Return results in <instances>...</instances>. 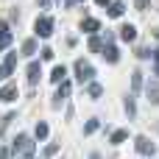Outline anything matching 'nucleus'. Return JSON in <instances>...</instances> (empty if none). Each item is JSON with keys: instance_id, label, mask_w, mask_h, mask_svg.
I'll use <instances>...</instances> for the list:
<instances>
[{"instance_id": "obj_4", "label": "nucleus", "mask_w": 159, "mask_h": 159, "mask_svg": "<svg viewBox=\"0 0 159 159\" xmlns=\"http://www.w3.org/2000/svg\"><path fill=\"white\" fill-rule=\"evenodd\" d=\"M70 89H73V84L64 78L61 84H56V95H53V109H59L64 101H67V95H70Z\"/></svg>"}, {"instance_id": "obj_7", "label": "nucleus", "mask_w": 159, "mask_h": 159, "mask_svg": "<svg viewBox=\"0 0 159 159\" xmlns=\"http://www.w3.org/2000/svg\"><path fill=\"white\" fill-rule=\"evenodd\" d=\"M39 75H42V64H39V61H31V64H28V84L36 87V84H39Z\"/></svg>"}, {"instance_id": "obj_31", "label": "nucleus", "mask_w": 159, "mask_h": 159, "mask_svg": "<svg viewBox=\"0 0 159 159\" xmlns=\"http://www.w3.org/2000/svg\"><path fill=\"white\" fill-rule=\"evenodd\" d=\"M98 6H112V0H95Z\"/></svg>"}, {"instance_id": "obj_23", "label": "nucleus", "mask_w": 159, "mask_h": 159, "mask_svg": "<svg viewBox=\"0 0 159 159\" xmlns=\"http://www.w3.org/2000/svg\"><path fill=\"white\" fill-rule=\"evenodd\" d=\"M56 151H59V143H50V145H48V148H45V151H42V157L48 159V157H53V154H56Z\"/></svg>"}, {"instance_id": "obj_26", "label": "nucleus", "mask_w": 159, "mask_h": 159, "mask_svg": "<svg viewBox=\"0 0 159 159\" xmlns=\"http://www.w3.org/2000/svg\"><path fill=\"white\" fill-rule=\"evenodd\" d=\"M11 120H14V115H11V112H8V115H6V117H3V120H0V131H6V126H8V123H11Z\"/></svg>"}, {"instance_id": "obj_17", "label": "nucleus", "mask_w": 159, "mask_h": 159, "mask_svg": "<svg viewBox=\"0 0 159 159\" xmlns=\"http://www.w3.org/2000/svg\"><path fill=\"white\" fill-rule=\"evenodd\" d=\"M126 140H129V131L117 129V131H112V140H109V143H112V145H123Z\"/></svg>"}, {"instance_id": "obj_22", "label": "nucleus", "mask_w": 159, "mask_h": 159, "mask_svg": "<svg viewBox=\"0 0 159 159\" xmlns=\"http://www.w3.org/2000/svg\"><path fill=\"white\" fill-rule=\"evenodd\" d=\"M34 137H36V140H45V137H48V123H36Z\"/></svg>"}, {"instance_id": "obj_8", "label": "nucleus", "mask_w": 159, "mask_h": 159, "mask_svg": "<svg viewBox=\"0 0 159 159\" xmlns=\"http://www.w3.org/2000/svg\"><path fill=\"white\" fill-rule=\"evenodd\" d=\"M11 45V25L6 20H0V50Z\"/></svg>"}, {"instance_id": "obj_25", "label": "nucleus", "mask_w": 159, "mask_h": 159, "mask_svg": "<svg viewBox=\"0 0 159 159\" xmlns=\"http://www.w3.org/2000/svg\"><path fill=\"white\" fill-rule=\"evenodd\" d=\"M39 53H42V59H45V61H50V59L56 56V53H53V48H42Z\"/></svg>"}, {"instance_id": "obj_29", "label": "nucleus", "mask_w": 159, "mask_h": 159, "mask_svg": "<svg viewBox=\"0 0 159 159\" xmlns=\"http://www.w3.org/2000/svg\"><path fill=\"white\" fill-rule=\"evenodd\" d=\"M151 59H154V64H159V48L154 50V53H151Z\"/></svg>"}, {"instance_id": "obj_34", "label": "nucleus", "mask_w": 159, "mask_h": 159, "mask_svg": "<svg viewBox=\"0 0 159 159\" xmlns=\"http://www.w3.org/2000/svg\"><path fill=\"white\" fill-rule=\"evenodd\" d=\"M157 39H159V28H157Z\"/></svg>"}, {"instance_id": "obj_20", "label": "nucleus", "mask_w": 159, "mask_h": 159, "mask_svg": "<svg viewBox=\"0 0 159 159\" xmlns=\"http://www.w3.org/2000/svg\"><path fill=\"white\" fill-rule=\"evenodd\" d=\"M148 101L159 103V84H148Z\"/></svg>"}, {"instance_id": "obj_6", "label": "nucleus", "mask_w": 159, "mask_h": 159, "mask_svg": "<svg viewBox=\"0 0 159 159\" xmlns=\"http://www.w3.org/2000/svg\"><path fill=\"white\" fill-rule=\"evenodd\" d=\"M134 145H137V151H140L143 157H151V154L157 151V148H154V143H151L148 137H137V140H134Z\"/></svg>"}, {"instance_id": "obj_2", "label": "nucleus", "mask_w": 159, "mask_h": 159, "mask_svg": "<svg viewBox=\"0 0 159 159\" xmlns=\"http://www.w3.org/2000/svg\"><path fill=\"white\" fill-rule=\"evenodd\" d=\"M75 78H78L81 84H89V81H95V67H92L89 61L78 59V61H75Z\"/></svg>"}, {"instance_id": "obj_27", "label": "nucleus", "mask_w": 159, "mask_h": 159, "mask_svg": "<svg viewBox=\"0 0 159 159\" xmlns=\"http://www.w3.org/2000/svg\"><path fill=\"white\" fill-rule=\"evenodd\" d=\"M137 56H140V59H148V56H151V50H145V48H140V50H137Z\"/></svg>"}, {"instance_id": "obj_5", "label": "nucleus", "mask_w": 159, "mask_h": 159, "mask_svg": "<svg viewBox=\"0 0 159 159\" xmlns=\"http://www.w3.org/2000/svg\"><path fill=\"white\" fill-rule=\"evenodd\" d=\"M101 56H103L109 64H117V61H120V50L115 48V42H106V48H103V53H101Z\"/></svg>"}, {"instance_id": "obj_16", "label": "nucleus", "mask_w": 159, "mask_h": 159, "mask_svg": "<svg viewBox=\"0 0 159 159\" xmlns=\"http://www.w3.org/2000/svg\"><path fill=\"white\" fill-rule=\"evenodd\" d=\"M87 95H89L92 101H98V98L103 95V87H101L98 81H89V87H87Z\"/></svg>"}, {"instance_id": "obj_1", "label": "nucleus", "mask_w": 159, "mask_h": 159, "mask_svg": "<svg viewBox=\"0 0 159 159\" xmlns=\"http://www.w3.org/2000/svg\"><path fill=\"white\" fill-rule=\"evenodd\" d=\"M11 154H14V157H22V159L34 157V140H31L28 134H17L14 143H11Z\"/></svg>"}, {"instance_id": "obj_30", "label": "nucleus", "mask_w": 159, "mask_h": 159, "mask_svg": "<svg viewBox=\"0 0 159 159\" xmlns=\"http://www.w3.org/2000/svg\"><path fill=\"white\" fill-rule=\"evenodd\" d=\"M39 6L42 8H50V0H39Z\"/></svg>"}, {"instance_id": "obj_24", "label": "nucleus", "mask_w": 159, "mask_h": 159, "mask_svg": "<svg viewBox=\"0 0 159 159\" xmlns=\"http://www.w3.org/2000/svg\"><path fill=\"white\" fill-rule=\"evenodd\" d=\"M89 50H95V53H98V50H103V45H101V39H98V36H92V39H89Z\"/></svg>"}, {"instance_id": "obj_19", "label": "nucleus", "mask_w": 159, "mask_h": 159, "mask_svg": "<svg viewBox=\"0 0 159 159\" xmlns=\"http://www.w3.org/2000/svg\"><path fill=\"white\" fill-rule=\"evenodd\" d=\"M22 53H25V56H34V53H36V39H25V42H22Z\"/></svg>"}, {"instance_id": "obj_12", "label": "nucleus", "mask_w": 159, "mask_h": 159, "mask_svg": "<svg viewBox=\"0 0 159 159\" xmlns=\"http://www.w3.org/2000/svg\"><path fill=\"white\" fill-rule=\"evenodd\" d=\"M123 109H126L129 120H134V117H137V103H134V95H126V101H123Z\"/></svg>"}, {"instance_id": "obj_14", "label": "nucleus", "mask_w": 159, "mask_h": 159, "mask_svg": "<svg viewBox=\"0 0 159 159\" xmlns=\"http://www.w3.org/2000/svg\"><path fill=\"white\" fill-rule=\"evenodd\" d=\"M123 11H126V3H120V0H112V6H109V17H123Z\"/></svg>"}, {"instance_id": "obj_21", "label": "nucleus", "mask_w": 159, "mask_h": 159, "mask_svg": "<svg viewBox=\"0 0 159 159\" xmlns=\"http://www.w3.org/2000/svg\"><path fill=\"white\" fill-rule=\"evenodd\" d=\"M98 126H101V120H98V117L87 120V126H84V134H95V131H98Z\"/></svg>"}, {"instance_id": "obj_9", "label": "nucleus", "mask_w": 159, "mask_h": 159, "mask_svg": "<svg viewBox=\"0 0 159 159\" xmlns=\"http://www.w3.org/2000/svg\"><path fill=\"white\" fill-rule=\"evenodd\" d=\"M0 101H3V103L17 101V84H6V87L0 89Z\"/></svg>"}, {"instance_id": "obj_18", "label": "nucleus", "mask_w": 159, "mask_h": 159, "mask_svg": "<svg viewBox=\"0 0 159 159\" xmlns=\"http://www.w3.org/2000/svg\"><path fill=\"white\" fill-rule=\"evenodd\" d=\"M131 89H134V92H140V89H143V73H140V70H134V73H131Z\"/></svg>"}, {"instance_id": "obj_3", "label": "nucleus", "mask_w": 159, "mask_h": 159, "mask_svg": "<svg viewBox=\"0 0 159 159\" xmlns=\"http://www.w3.org/2000/svg\"><path fill=\"white\" fill-rule=\"evenodd\" d=\"M34 31H36V36H42V39H48V36L53 34V17H48V14H42V17H36V22H34Z\"/></svg>"}, {"instance_id": "obj_10", "label": "nucleus", "mask_w": 159, "mask_h": 159, "mask_svg": "<svg viewBox=\"0 0 159 159\" xmlns=\"http://www.w3.org/2000/svg\"><path fill=\"white\" fill-rule=\"evenodd\" d=\"M120 39H123V42H134V39H137V28H134L131 22L120 25Z\"/></svg>"}, {"instance_id": "obj_11", "label": "nucleus", "mask_w": 159, "mask_h": 159, "mask_svg": "<svg viewBox=\"0 0 159 159\" xmlns=\"http://www.w3.org/2000/svg\"><path fill=\"white\" fill-rule=\"evenodd\" d=\"M64 78H67V67H64V64H56V67L50 70V81H53V84H61Z\"/></svg>"}, {"instance_id": "obj_13", "label": "nucleus", "mask_w": 159, "mask_h": 159, "mask_svg": "<svg viewBox=\"0 0 159 159\" xmlns=\"http://www.w3.org/2000/svg\"><path fill=\"white\" fill-rule=\"evenodd\" d=\"M98 28H101V22H98L95 17H87V20L81 22V31H84V34H95Z\"/></svg>"}, {"instance_id": "obj_32", "label": "nucleus", "mask_w": 159, "mask_h": 159, "mask_svg": "<svg viewBox=\"0 0 159 159\" xmlns=\"http://www.w3.org/2000/svg\"><path fill=\"white\" fill-rule=\"evenodd\" d=\"M3 78H6V70H3V64H0V81H3Z\"/></svg>"}, {"instance_id": "obj_15", "label": "nucleus", "mask_w": 159, "mask_h": 159, "mask_svg": "<svg viewBox=\"0 0 159 159\" xmlns=\"http://www.w3.org/2000/svg\"><path fill=\"white\" fill-rule=\"evenodd\" d=\"M14 64H17V53H6V59H3V70H6V75L14 73Z\"/></svg>"}, {"instance_id": "obj_28", "label": "nucleus", "mask_w": 159, "mask_h": 159, "mask_svg": "<svg viewBox=\"0 0 159 159\" xmlns=\"http://www.w3.org/2000/svg\"><path fill=\"white\" fill-rule=\"evenodd\" d=\"M8 154H11L8 148H0V159H8Z\"/></svg>"}, {"instance_id": "obj_33", "label": "nucleus", "mask_w": 159, "mask_h": 159, "mask_svg": "<svg viewBox=\"0 0 159 159\" xmlns=\"http://www.w3.org/2000/svg\"><path fill=\"white\" fill-rule=\"evenodd\" d=\"M154 75H157V78H159V64H154Z\"/></svg>"}]
</instances>
